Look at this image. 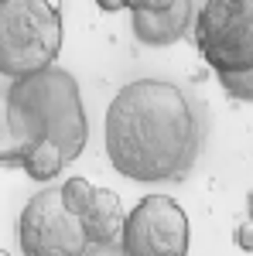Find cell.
I'll use <instances>...</instances> for the list:
<instances>
[{
    "label": "cell",
    "mask_w": 253,
    "mask_h": 256,
    "mask_svg": "<svg viewBox=\"0 0 253 256\" xmlns=\"http://www.w3.org/2000/svg\"><path fill=\"white\" fill-rule=\"evenodd\" d=\"M103 137L117 174L140 184L181 181L202 154V120L175 82L137 79L110 99Z\"/></svg>",
    "instance_id": "cell-1"
},
{
    "label": "cell",
    "mask_w": 253,
    "mask_h": 256,
    "mask_svg": "<svg viewBox=\"0 0 253 256\" xmlns=\"http://www.w3.org/2000/svg\"><path fill=\"white\" fill-rule=\"evenodd\" d=\"M89 144L82 89L59 65L28 79H0V164L52 181Z\"/></svg>",
    "instance_id": "cell-2"
},
{
    "label": "cell",
    "mask_w": 253,
    "mask_h": 256,
    "mask_svg": "<svg viewBox=\"0 0 253 256\" xmlns=\"http://www.w3.org/2000/svg\"><path fill=\"white\" fill-rule=\"evenodd\" d=\"M62 55V10L45 0H0V79H28Z\"/></svg>",
    "instance_id": "cell-3"
},
{
    "label": "cell",
    "mask_w": 253,
    "mask_h": 256,
    "mask_svg": "<svg viewBox=\"0 0 253 256\" xmlns=\"http://www.w3.org/2000/svg\"><path fill=\"white\" fill-rule=\"evenodd\" d=\"M188 38L215 76L253 68V0H192Z\"/></svg>",
    "instance_id": "cell-4"
},
{
    "label": "cell",
    "mask_w": 253,
    "mask_h": 256,
    "mask_svg": "<svg viewBox=\"0 0 253 256\" xmlns=\"http://www.w3.org/2000/svg\"><path fill=\"white\" fill-rule=\"evenodd\" d=\"M18 246L24 256H86L89 239L82 218L65 208L59 188H41L21 208Z\"/></svg>",
    "instance_id": "cell-5"
},
{
    "label": "cell",
    "mask_w": 253,
    "mask_h": 256,
    "mask_svg": "<svg viewBox=\"0 0 253 256\" xmlns=\"http://www.w3.org/2000/svg\"><path fill=\"white\" fill-rule=\"evenodd\" d=\"M120 246L127 256H188L192 226L171 195H144L127 212Z\"/></svg>",
    "instance_id": "cell-6"
},
{
    "label": "cell",
    "mask_w": 253,
    "mask_h": 256,
    "mask_svg": "<svg viewBox=\"0 0 253 256\" xmlns=\"http://www.w3.org/2000/svg\"><path fill=\"white\" fill-rule=\"evenodd\" d=\"M130 28H134V38L147 48H168L175 41H185L192 31V0H178L175 7L168 10H130Z\"/></svg>",
    "instance_id": "cell-7"
},
{
    "label": "cell",
    "mask_w": 253,
    "mask_h": 256,
    "mask_svg": "<svg viewBox=\"0 0 253 256\" xmlns=\"http://www.w3.org/2000/svg\"><path fill=\"white\" fill-rule=\"evenodd\" d=\"M123 222H127V212H123V205H120V195L110 192V188H96V195H93L86 216H82V229H86L89 246H99V242H120V236H123Z\"/></svg>",
    "instance_id": "cell-8"
},
{
    "label": "cell",
    "mask_w": 253,
    "mask_h": 256,
    "mask_svg": "<svg viewBox=\"0 0 253 256\" xmlns=\"http://www.w3.org/2000/svg\"><path fill=\"white\" fill-rule=\"evenodd\" d=\"M59 195L65 202V208L72 212V216H86V208H89V202L96 195V184L93 181H86V178H65L59 184Z\"/></svg>",
    "instance_id": "cell-9"
},
{
    "label": "cell",
    "mask_w": 253,
    "mask_h": 256,
    "mask_svg": "<svg viewBox=\"0 0 253 256\" xmlns=\"http://www.w3.org/2000/svg\"><path fill=\"white\" fill-rule=\"evenodd\" d=\"M222 92H229V99L236 102H253V68L246 72H233V76H215Z\"/></svg>",
    "instance_id": "cell-10"
},
{
    "label": "cell",
    "mask_w": 253,
    "mask_h": 256,
    "mask_svg": "<svg viewBox=\"0 0 253 256\" xmlns=\"http://www.w3.org/2000/svg\"><path fill=\"white\" fill-rule=\"evenodd\" d=\"M233 242L236 250H243V253H253V222L246 218V222H239L233 229Z\"/></svg>",
    "instance_id": "cell-11"
},
{
    "label": "cell",
    "mask_w": 253,
    "mask_h": 256,
    "mask_svg": "<svg viewBox=\"0 0 253 256\" xmlns=\"http://www.w3.org/2000/svg\"><path fill=\"white\" fill-rule=\"evenodd\" d=\"M86 256H127L120 242H99V246H89Z\"/></svg>",
    "instance_id": "cell-12"
},
{
    "label": "cell",
    "mask_w": 253,
    "mask_h": 256,
    "mask_svg": "<svg viewBox=\"0 0 253 256\" xmlns=\"http://www.w3.org/2000/svg\"><path fill=\"white\" fill-rule=\"evenodd\" d=\"M96 7L106 14H117V10H123V0H96Z\"/></svg>",
    "instance_id": "cell-13"
},
{
    "label": "cell",
    "mask_w": 253,
    "mask_h": 256,
    "mask_svg": "<svg viewBox=\"0 0 253 256\" xmlns=\"http://www.w3.org/2000/svg\"><path fill=\"white\" fill-rule=\"evenodd\" d=\"M246 218H250V222H253V192H250V195H246Z\"/></svg>",
    "instance_id": "cell-14"
},
{
    "label": "cell",
    "mask_w": 253,
    "mask_h": 256,
    "mask_svg": "<svg viewBox=\"0 0 253 256\" xmlns=\"http://www.w3.org/2000/svg\"><path fill=\"white\" fill-rule=\"evenodd\" d=\"M45 4H52V7H59V10H62V0H45Z\"/></svg>",
    "instance_id": "cell-15"
},
{
    "label": "cell",
    "mask_w": 253,
    "mask_h": 256,
    "mask_svg": "<svg viewBox=\"0 0 253 256\" xmlns=\"http://www.w3.org/2000/svg\"><path fill=\"white\" fill-rule=\"evenodd\" d=\"M0 256H11V253H7V250H0Z\"/></svg>",
    "instance_id": "cell-16"
}]
</instances>
